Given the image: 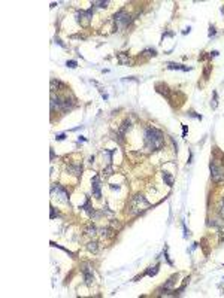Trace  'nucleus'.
I'll list each match as a JSON object with an SVG mask.
<instances>
[{"instance_id":"1","label":"nucleus","mask_w":224,"mask_h":298,"mask_svg":"<svg viewBox=\"0 0 224 298\" xmlns=\"http://www.w3.org/2000/svg\"><path fill=\"white\" fill-rule=\"evenodd\" d=\"M145 145H147L148 149L151 151H157L163 148L164 145V139H163V133L157 128H147L145 131Z\"/></svg>"},{"instance_id":"2","label":"nucleus","mask_w":224,"mask_h":298,"mask_svg":"<svg viewBox=\"0 0 224 298\" xmlns=\"http://www.w3.org/2000/svg\"><path fill=\"white\" fill-rule=\"evenodd\" d=\"M150 207H151L150 201L145 198L143 195L138 194V195H135L133 198H131V201H130V204H129V212H130L131 215H139L140 212L150 209Z\"/></svg>"},{"instance_id":"3","label":"nucleus","mask_w":224,"mask_h":298,"mask_svg":"<svg viewBox=\"0 0 224 298\" xmlns=\"http://www.w3.org/2000/svg\"><path fill=\"white\" fill-rule=\"evenodd\" d=\"M209 170H211V179H212L214 184H221V182H224V168H223L221 165H217L215 161H211Z\"/></svg>"},{"instance_id":"4","label":"nucleus","mask_w":224,"mask_h":298,"mask_svg":"<svg viewBox=\"0 0 224 298\" xmlns=\"http://www.w3.org/2000/svg\"><path fill=\"white\" fill-rule=\"evenodd\" d=\"M114 20H115V22H117V29H126L127 25L130 24V21H131L130 15L127 14V12H124V10L118 12V14L114 17Z\"/></svg>"},{"instance_id":"5","label":"nucleus","mask_w":224,"mask_h":298,"mask_svg":"<svg viewBox=\"0 0 224 298\" xmlns=\"http://www.w3.org/2000/svg\"><path fill=\"white\" fill-rule=\"evenodd\" d=\"M51 192H52V194L57 192V197H58L63 203H67V201H69V192L66 191L63 186H60V185H52Z\"/></svg>"},{"instance_id":"6","label":"nucleus","mask_w":224,"mask_h":298,"mask_svg":"<svg viewBox=\"0 0 224 298\" xmlns=\"http://www.w3.org/2000/svg\"><path fill=\"white\" fill-rule=\"evenodd\" d=\"M91 14H93V8L91 9H88V10H85V12H78V21L81 22V25H88V22H90V20H91Z\"/></svg>"},{"instance_id":"7","label":"nucleus","mask_w":224,"mask_h":298,"mask_svg":"<svg viewBox=\"0 0 224 298\" xmlns=\"http://www.w3.org/2000/svg\"><path fill=\"white\" fill-rule=\"evenodd\" d=\"M91 189H93V195L97 198V200H100L102 198V192H100V179H99V176H94L93 177V180H91Z\"/></svg>"},{"instance_id":"8","label":"nucleus","mask_w":224,"mask_h":298,"mask_svg":"<svg viewBox=\"0 0 224 298\" xmlns=\"http://www.w3.org/2000/svg\"><path fill=\"white\" fill-rule=\"evenodd\" d=\"M82 274H84L85 283L88 285V286H91V285H93L94 277H93V273L90 271V267H88V265H84V267H82Z\"/></svg>"},{"instance_id":"9","label":"nucleus","mask_w":224,"mask_h":298,"mask_svg":"<svg viewBox=\"0 0 224 298\" xmlns=\"http://www.w3.org/2000/svg\"><path fill=\"white\" fill-rule=\"evenodd\" d=\"M67 170H69L70 173H73L75 176H79L81 172H82V167H81V165H70Z\"/></svg>"},{"instance_id":"10","label":"nucleus","mask_w":224,"mask_h":298,"mask_svg":"<svg viewBox=\"0 0 224 298\" xmlns=\"http://www.w3.org/2000/svg\"><path fill=\"white\" fill-rule=\"evenodd\" d=\"M175 279H176V274L170 277V279H169V280H167V282L163 285V288H162V289H163V291H167L169 288H172V286H173V283H175Z\"/></svg>"},{"instance_id":"11","label":"nucleus","mask_w":224,"mask_h":298,"mask_svg":"<svg viewBox=\"0 0 224 298\" xmlns=\"http://www.w3.org/2000/svg\"><path fill=\"white\" fill-rule=\"evenodd\" d=\"M163 179H164L166 185H169V186H172V185H173V177L170 176L167 172H164V173H163Z\"/></svg>"},{"instance_id":"12","label":"nucleus","mask_w":224,"mask_h":298,"mask_svg":"<svg viewBox=\"0 0 224 298\" xmlns=\"http://www.w3.org/2000/svg\"><path fill=\"white\" fill-rule=\"evenodd\" d=\"M167 69H179V70H190L188 67H182L181 64H176V63H167Z\"/></svg>"},{"instance_id":"13","label":"nucleus","mask_w":224,"mask_h":298,"mask_svg":"<svg viewBox=\"0 0 224 298\" xmlns=\"http://www.w3.org/2000/svg\"><path fill=\"white\" fill-rule=\"evenodd\" d=\"M159 267H160L159 264L154 265V267H150V268L147 270V274H148V276H155L157 273H159Z\"/></svg>"},{"instance_id":"14","label":"nucleus","mask_w":224,"mask_h":298,"mask_svg":"<svg viewBox=\"0 0 224 298\" xmlns=\"http://www.w3.org/2000/svg\"><path fill=\"white\" fill-rule=\"evenodd\" d=\"M127 130H130V121L129 119H124V122H123V127L120 128V134H124Z\"/></svg>"},{"instance_id":"15","label":"nucleus","mask_w":224,"mask_h":298,"mask_svg":"<svg viewBox=\"0 0 224 298\" xmlns=\"http://www.w3.org/2000/svg\"><path fill=\"white\" fill-rule=\"evenodd\" d=\"M87 248H88V251H91V252H97V243L96 241H90L88 244H87Z\"/></svg>"},{"instance_id":"16","label":"nucleus","mask_w":224,"mask_h":298,"mask_svg":"<svg viewBox=\"0 0 224 298\" xmlns=\"http://www.w3.org/2000/svg\"><path fill=\"white\" fill-rule=\"evenodd\" d=\"M109 5V2H93L91 6H99V8H106Z\"/></svg>"},{"instance_id":"17","label":"nucleus","mask_w":224,"mask_h":298,"mask_svg":"<svg viewBox=\"0 0 224 298\" xmlns=\"http://www.w3.org/2000/svg\"><path fill=\"white\" fill-rule=\"evenodd\" d=\"M218 96H217V91H214V98H212V103H211V106H212V109H215L217 107V105H218Z\"/></svg>"},{"instance_id":"18","label":"nucleus","mask_w":224,"mask_h":298,"mask_svg":"<svg viewBox=\"0 0 224 298\" xmlns=\"http://www.w3.org/2000/svg\"><path fill=\"white\" fill-rule=\"evenodd\" d=\"M220 215H221V218L224 219V197H223L221 204H220Z\"/></svg>"},{"instance_id":"19","label":"nucleus","mask_w":224,"mask_h":298,"mask_svg":"<svg viewBox=\"0 0 224 298\" xmlns=\"http://www.w3.org/2000/svg\"><path fill=\"white\" fill-rule=\"evenodd\" d=\"M220 240H221V241L224 240V225L220 227Z\"/></svg>"},{"instance_id":"20","label":"nucleus","mask_w":224,"mask_h":298,"mask_svg":"<svg viewBox=\"0 0 224 298\" xmlns=\"http://www.w3.org/2000/svg\"><path fill=\"white\" fill-rule=\"evenodd\" d=\"M103 173H106V176H111V174H112V168H111V167L103 168Z\"/></svg>"},{"instance_id":"21","label":"nucleus","mask_w":224,"mask_h":298,"mask_svg":"<svg viewBox=\"0 0 224 298\" xmlns=\"http://www.w3.org/2000/svg\"><path fill=\"white\" fill-rule=\"evenodd\" d=\"M67 67L75 69V67H76V61H67Z\"/></svg>"},{"instance_id":"22","label":"nucleus","mask_w":224,"mask_h":298,"mask_svg":"<svg viewBox=\"0 0 224 298\" xmlns=\"http://www.w3.org/2000/svg\"><path fill=\"white\" fill-rule=\"evenodd\" d=\"M212 36H215V29L211 27V29H209V37H212Z\"/></svg>"},{"instance_id":"23","label":"nucleus","mask_w":224,"mask_h":298,"mask_svg":"<svg viewBox=\"0 0 224 298\" xmlns=\"http://www.w3.org/2000/svg\"><path fill=\"white\" fill-rule=\"evenodd\" d=\"M51 218H55V210H54V207H51Z\"/></svg>"},{"instance_id":"24","label":"nucleus","mask_w":224,"mask_h":298,"mask_svg":"<svg viewBox=\"0 0 224 298\" xmlns=\"http://www.w3.org/2000/svg\"><path fill=\"white\" fill-rule=\"evenodd\" d=\"M64 137H66V134H58V136H57V140H63Z\"/></svg>"},{"instance_id":"25","label":"nucleus","mask_w":224,"mask_h":298,"mask_svg":"<svg viewBox=\"0 0 224 298\" xmlns=\"http://www.w3.org/2000/svg\"><path fill=\"white\" fill-rule=\"evenodd\" d=\"M218 55V51H212V52H211V57H217Z\"/></svg>"}]
</instances>
